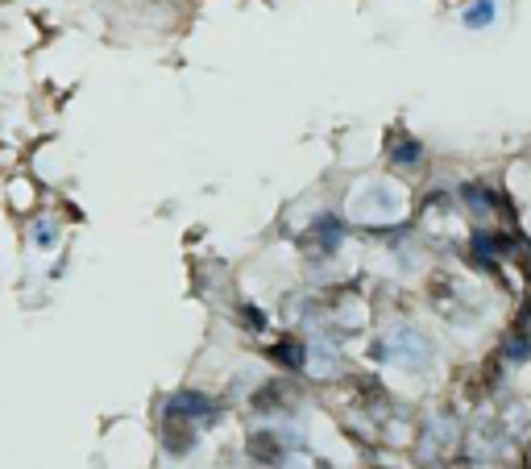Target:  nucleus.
I'll return each mask as SVG.
<instances>
[{"instance_id":"obj_1","label":"nucleus","mask_w":531,"mask_h":469,"mask_svg":"<svg viewBox=\"0 0 531 469\" xmlns=\"http://www.w3.org/2000/svg\"><path fill=\"white\" fill-rule=\"evenodd\" d=\"M216 420V403L200 391H179L166 399L162 407V449L171 457H183L195 449L200 440V428H208Z\"/></svg>"},{"instance_id":"obj_2","label":"nucleus","mask_w":531,"mask_h":469,"mask_svg":"<svg viewBox=\"0 0 531 469\" xmlns=\"http://www.w3.org/2000/svg\"><path fill=\"white\" fill-rule=\"evenodd\" d=\"M424 295H428V308L444 324H473V320H482V312H486L482 295L473 291V283L461 279L457 270H432L428 283H424Z\"/></svg>"},{"instance_id":"obj_3","label":"nucleus","mask_w":531,"mask_h":469,"mask_svg":"<svg viewBox=\"0 0 531 469\" xmlns=\"http://www.w3.org/2000/svg\"><path fill=\"white\" fill-rule=\"evenodd\" d=\"M349 216L357 225H366L370 233H382V229H395L399 220L407 216V191L395 187V183H361L353 196H349Z\"/></svg>"},{"instance_id":"obj_4","label":"nucleus","mask_w":531,"mask_h":469,"mask_svg":"<svg viewBox=\"0 0 531 469\" xmlns=\"http://www.w3.org/2000/svg\"><path fill=\"white\" fill-rule=\"evenodd\" d=\"M378 353L386 357V362H395V366L411 370V374L428 370V366H432V357H436L432 341H428V337H419L415 328H403V333H390V337L382 341V349H378Z\"/></svg>"},{"instance_id":"obj_5","label":"nucleus","mask_w":531,"mask_h":469,"mask_svg":"<svg viewBox=\"0 0 531 469\" xmlns=\"http://www.w3.org/2000/svg\"><path fill=\"white\" fill-rule=\"evenodd\" d=\"M320 312L328 316L332 333H341V337L361 333V328L370 324V303L361 295H353V291H332L328 303H320Z\"/></svg>"},{"instance_id":"obj_6","label":"nucleus","mask_w":531,"mask_h":469,"mask_svg":"<svg viewBox=\"0 0 531 469\" xmlns=\"http://www.w3.org/2000/svg\"><path fill=\"white\" fill-rule=\"evenodd\" d=\"M419 225H424L432 237H461L465 233V212L449 191H436V196H428L424 208H419Z\"/></svg>"},{"instance_id":"obj_7","label":"nucleus","mask_w":531,"mask_h":469,"mask_svg":"<svg viewBox=\"0 0 531 469\" xmlns=\"http://www.w3.org/2000/svg\"><path fill=\"white\" fill-rule=\"evenodd\" d=\"M245 453H249V461L262 465V469H283V465H287V457H291V445L283 440V432H274V428H258V432H249Z\"/></svg>"},{"instance_id":"obj_8","label":"nucleus","mask_w":531,"mask_h":469,"mask_svg":"<svg viewBox=\"0 0 531 469\" xmlns=\"http://www.w3.org/2000/svg\"><path fill=\"white\" fill-rule=\"evenodd\" d=\"M341 241H345V225H341V220H332V216H320L316 225L303 233V250H307V258H316V262H328L332 254L341 250Z\"/></svg>"},{"instance_id":"obj_9","label":"nucleus","mask_w":531,"mask_h":469,"mask_svg":"<svg viewBox=\"0 0 531 469\" xmlns=\"http://www.w3.org/2000/svg\"><path fill=\"white\" fill-rule=\"evenodd\" d=\"M249 403H254V411H262V416H287L291 403H295V386L283 382V378H270V382L258 386Z\"/></svg>"},{"instance_id":"obj_10","label":"nucleus","mask_w":531,"mask_h":469,"mask_svg":"<svg viewBox=\"0 0 531 469\" xmlns=\"http://www.w3.org/2000/svg\"><path fill=\"white\" fill-rule=\"evenodd\" d=\"M38 200H42V187H38L30 175H13V179H9V208H13V212H21V216L34 212Z\"/></svg>"},{"instance_id":"obj_11","label":"nucleus","mask_w":531,"mask_h":469,"mask_svg":"<svg viewBox=\"0 0 531 469\" xmlns=\"http://www.w3.org/2000/svg\"><path fill=\"white\" fill-rule=\"evenodd\" d=\"M498 17V0H473V5L461 13L465 30H486V25Z\"/></svg>"},{"instance_id":"obj_12","label":"nucleus","mask_w":531,"mask_h":469,"mask_svg":"<svg viewBox=\"0 0 531 469\" xmlns=\"http://www.w3.org/2000/svg\"><path fill=\"white\" fill-rule=\"evenodd\" d=\"M424 158V146L415 142V137H399L395 146H390V162H395L399 171H407V167H415V162Z\"/></svg>"},{"instance_id":"obj_13","label":"nucleus","mask_w":531,"mask_h":469,"mask_svg":"<svg viewBox=\"0 0 531 469\" xmlns=\"http://www.w3.org/2000/svg\"><path fill=\"white\" fill-rule=\"evenodd\" d=\"M38 245H42V250H46V245H54V225H46V220L38 225Z\"/></svg>"}]
</instances>
